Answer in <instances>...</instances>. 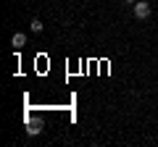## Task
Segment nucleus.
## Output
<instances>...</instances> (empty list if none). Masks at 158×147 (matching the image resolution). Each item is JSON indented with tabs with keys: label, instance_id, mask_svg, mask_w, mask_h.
<instances>
[{
	"label": "nucleus",
	"instance_id": "obj_2",
	"mask_svg": "<svg viewBox=\"0 0 158 147\" xmlns=\"http://www.w3.org/2000/svg\"><path fill=\"white\" fill-rule=\"evenodd\" d=\"M11 45L16 47V50H19V47H24V45H27V34H24V32H16V34L11 37Z\"/></svg>",
	"mask_w": 158,
	"mask_h": 147
},
{
	"label": "nucleus",
	"instance_id": "obj_5",
	"mask_svg": "<svg viewBox=\"0 0 158 147\" xmlns=\"http://www.w3.org/2000/svg\"><path fill=\"white\" fill-rule=\"evenodd\" d=\"M121 3H129V6H135V3H137V0H121Z\"/></svg>",
	"mask_w": 158,
	"mask_h": 147
},
{
	"label": "nucleus",
	"instance_id": "obj_1",
	"mask_svg": "<svg viewBox=\"0 0 158 147\" xmlns=\"http://www.w3.org/2000/svg\"><path fill=\"white\" fill-rule=\"evenodd\" d=\"M132 8H135V18H140V21H145L150 16V3H145V0H137Z\"/></svg>",
	"mask_w": 158,
	"mask_h": 147
},
{
	"label": "nucleus",
	"instance_id": "obj_4",
	"mask_svg": "<svg viewBox=\"0 0 158 147\" xmlns=\"http://www.w3.org/2000/svg\"><path fill=\"white\" fill-rule=\"evenodd\" d=\"M27 131H29V134H40V131H42V129H40V124H37V126H34V124H32V126H29V129H27Z\"/></svg>",
	"mask_w": 158,
	"mask_h": 147
},
{
	"label": "nucleus",
	"instance_id": "obj_3",
	"mask_svg": "<svg viewBox=\"0 0 158 147\" xmlns=\"http://www.w3.org/2000/svg\"><path fill=\"white\" fill-rule=\"evenodd\" d=\"M29 29H32L34 34H40V32H42V21H40V18H32V24H29Z\"/></svg>",
	"mask_w": 158,
	"mask_h": 147
}]
</instances>
